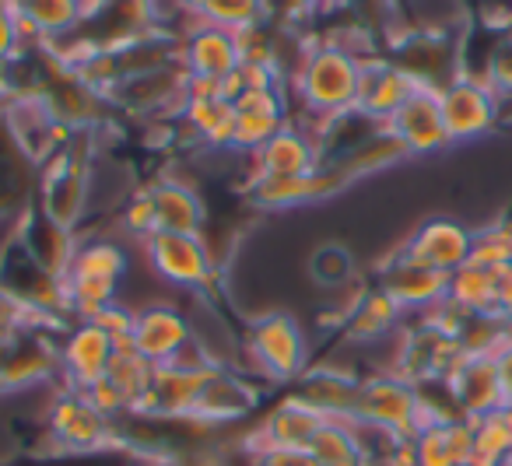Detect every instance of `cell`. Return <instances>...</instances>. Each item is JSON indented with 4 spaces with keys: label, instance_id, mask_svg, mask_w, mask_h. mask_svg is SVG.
<instances>
[{
    "label": "cell",
    "instance_id": "4",
    "mask_svg": "<svg viewBox=\"0 0 512 466\" xmlns=\"http://www.w3.org/2000/svg\"><path fill=\"white\" fill-rule=\"evenodd\" d=\"M92 197V155L81 151V141L71 137L60 151L46 158L39 176V214L64 232H78Z\"/></svg>",
    "mask_w": 512,
    "mask_h": 466
},
{
    "label": "cell",
    "instance_id": "14",
    "mask_svg": "<svg viewBox=\"0 0 512 466\" xmlns=\"http://www.w3.org/2000/svg\"><path fill=\"white\" fill-rule=\"evenodd\" d=\"M449 277L453 274H442V270H432L397 253L379 274V288L404 312H435L449 302Z\"/></svg>",
    "mask_w": 512,
    "mask_h": 466
},
{
    "label": "cell",
    "instance_id": "6",
    "mask_svg": "<svg viewBox=\"0 0 512 466\" xmlns=\"http://www.w3.org/2000/svg\"><path fill=\"white\" fill-rule=\"evenodd\" d=\"M151 270L158 281L172 284L183 291H204L214 281V256L204 235L183 232H155L141 242Z\"/></svg>",
    "mask_w": 512,
    "mask_h": 466
},
{
    "label": "cell",
    "instance_id": "40",
    "mask_svg": "<svg viewBox=\"0 0 512 466\" xmlns=\"http://www.w3.org/2000/svg\"><path fill=\"white\" fill-rule=\"evenodd\" d=\"M502 316H505V323H509V326H512V305H509V309H505V312H502Z\"/></svg>",
    "mask_w": 512,
    "mask_h": 466
},
{
    "label": "cell",
    "instance_id": "36",
    "mask_svg": "<svg viewBox=\"0 0 512 466\" xmlns=\"http://www.w3.org/2000/svg\"><path fill=\"white\" fill-rule=\"evenodd\" d=\"M92 323L99 326L102 333H109L116 347H130V337H134V309H130V305H123V302L106 305V309L95 312Z\"/></svg>",
    "mask_w": 512,
    "mask_h": 466
},
{
    "label": "cell",
    "instance_id": "41",
    "mask_svg": "<svg viewBox=\"0 0 512 466\" xmlns=\"http://www.w3.org/2000/svg\"><path fill=\"white\" fill-rule=\"evenodd\" d=\"M95 4H109V0H95Z\"/></svg>",
    "mask_w": 512,
    "mask_h": 466
},
{
    "label": "cell",
    "instance_id": "19",
    "mask_svg": "<svg viewBox=\"0 0 512 466\" xmlns=\"http://www.w3.org/2000/svg\"><path fill=\"white\" fill-rule=\"evenodd\" d=\"M249 162H253V176H309L327 158H323V144L316 137L288 123L256 155H249Z\"/></svg>",
    "mask_w": 512,
    "mask_h": 466
},
{
    "label": "cell",
    "instance_id": "33",
    "mask_svg": "<svg viewBox=\"0 0 512 466\" xmlns=\"http://www.w3.org/2000/svg\"><path fill=\"white\" fill-rule=\"evenodd\" d=\"M481 267H512V225H491L474 232V256Z\"/></svg>",
    "mask_w": 512,
    "mask_h": 466
},
{
    "label": "cell",
    "instance_id": "5",
    "mask_svg": "<svg viewBox=\"0 0 512 466\" xmlns=\"http://www.w3.org/2000/svg\"><path fill=\"white\" fill-rule=\"evenodd\" d=\"M46 431L60 452H99L120 442L116 421L106 417L85 393L60 386L46 410Z\"/></svg>",
    "mask_w": 512,
    "mask_h": 466
},
{
    "label": "cell",
    "instance_id": "7",
    "mask_svg": "<svg viewBox=\"0 0 512 466\" xmlns=\"http://www.w3.org/2000/svg\"><path fill=\"white\" fill-rule=\"evenodd\" d=\"M439 106L453 144L481 141L502 113V99L491 92L488 81L470 78V74H456L439 88Z\"/></svg>",
    "mask_w": 512,
    "mask_h": 466
},
{
    "label": "cell",
    "instance_id": "38",
    "mask_svg": "<svg viewBox=\"0 0 512 466\" xmlns=\"http://www.w3.org/2000/svg\"><path fill=\"white\" fill-rule=\"evenodd\" d=\"M495 365L498 375H502V389H505V407H512V337L505 340L495 351Z\"/></svg>",
    "mask_w": 512,
    "mask_h": 466
},
{
    "label": "cell",
    "instance_id": "28",
    "mask_svg": "<svg viewBox=\"0 0 512 466\" xmlns=\"http://www.w3.org/2000/svg\"><path fill=\"white\" fill-rule=\"evenodd\" d=\"M18 15H25L39 29L43 43H53L60 36H71L88 15L85 0H8Z\"/></svg>",
    "mask_w": 512,
    "mask_h": 466
},
{
    "label": "cell",
    "instance_id": "16",
    "mask_svg": "<svg viewBox=\"0 0 512 466\" xmlns=\"http://www.w3.org/2000/svg\"><path fill=\"white\" fill-rule=\"evenodd\" d=\"M414 88H418V81L400 64H390V60H362V92H358L355 116L376 123V127H386L390 116L411 99Z\"/></svg>",
    "mask_w": 512,
    "mask_h": 466
},
{
    "label": "cell",
    "instance_id": "24",
    "mask_svg": "<svg viewBox=\"0 0 512 466\" xmlns=\"http://www.w3.org/2000/svg\"><path fill=\"white\" fill-rule=\"evenodd\" d=\"M400 319H404V309H400V305L376 284V288L358 295V302L351 305L341 330L351 344H372V340L390 337V333L400 326Z\"/></svg>",
    "mask_w": 512,
    "mask_h": 466
},
{
    "label": "cell",
    "instance_id": "31",
    "mask_svg": "<svg viewBox=\"0 0 512 466\" xmlns=\"http://www.w3.org/2000/svg\"><path fill=\"white\" fill-rule=\"evenodd\" d=\"M267 11H271L267 0H207L197 22L218 25V29H228V32H242V29L264 25Z\"/></svg>",
    "mask_w": 512,
    "mask_h": 466
},
{
    "label": "cell",
    "instance_id": "34",
    "mask_svg": "<svg viewBox=\"0 0 512 466\" xmlns=\"http://www.w3.org/2000/svg\"><path fill=\"white\" fill-rule=\"evenodd\" d=\"M120 225H123V232L134 235L137 242L151 239V235L158 232V211H155L151 190H141V193H134V197H127V204H123V211H120Z\"/></svg>",
    "mask_w": 512,
    "mask_h": 466
},
{
    "label": "cell",
    "instance_id": "9",
    "mask_svg": "<svg viewBox=\"0 0 512 466\" xmlns=\"http://www.w3.org/2000/svg\"><path fill=\"white\" fill-rule=\"evenodd\" d=\"M193 344H197V337H193L190 319L176 305L151 302L134 309V337H130V347L141 358H148L151 365H172Z\"/></svg>",
    "mask_w": 512,
    "mask_h": 466
},
{
    "label": "cell",
    "instance_id": "32",
    "mask_svg": "<svg viewBox=\"0 0 512 466\" xmlns=\"http://www.w3.org/2000/svg\"><path fill=\"white\" fill-rule=\"evenodd\" d=\"M309 274L323 288H341L355 274V260H351L348 246H341V242H323L309 256Z\"/></svg>",
    "mask_w": 512,
    "mask_h": 466
},
{
    "label": "cell",
    "instance_id": "22",
    "mask_svg": "<svg viewBox=\"0 0 512 466\" xmlns=\"http://www.w3.org/2000/svg\"><path fill=\"white\" fill-rule=\"evenodd\" d=\"M362 379L341 372L330 365H309L306 375L299 379V393H292L295 400H302L306 407L320 410L323 417H341V421H355V403Z\"/></svg>",
    "mask_w": 512,
    "mask_h": 466
},
{
    "label": "cell",
    "instance_id": "10",
    "mask_svg": "<svg viewBox=\"0 0 512 466\" xmlns=\"http://www.w3.org/2000/svg\"><path fill=\"white\" fill-rule=\"evenodd\" d=\"M383 130L397 137L407 155H439V151H446L453 144L449 141L446 120H442L439 88L432 85L414 88L411 99L390 116V123Z\"/></svg>",
    "mask_w": 512,
    "mask_h": 466
},
{
    "label": "cell",
    "instance_id": "21",
    "mask_svg": "<svg viewBox=\"0 0 512 466\" xmlns=\"http://www.w3.org/2000/svg\"><path fill=\"white\" fill-rule=\"evenodd\" d=\"M474 452V421L453 417V421H432L411 438L414 466H470Z\"/></svg>",
    "mask_w": 512,
    "mask_h": 466
},
{
    "label": "cell",
    "instance_id": "12",
    "mask_svg": "<svg viewBox=\"0 0 512 466\" xmlns=\"http://www.w3.org/2000/svg\"><path fill=\"white\" fill-rule=\"evenodd\" d=\"M442 386H446L456 414L470 417V421L505 407V389L495 365V354H463Z\"/></svg>",
    "mask_w": 512,
    "mask_h": 466
},
{
    "label": "cell",
    "instance_id": "26",
    "mask_svg": "<svg viewBox=\"0 0 512 466\" xmlns=\"http://www.w3.org/2000/svg\"><path fill=\"white\" fill-rule=\"evenodd\" d=\"M309 452L316 456L320 466H365L369 463V449L362 442V428L355 421H341V417H327L316 438L309 442Z\"/></svg>",
    "mask_w": 512,
    "mask_h": 466
},
{
    "label": "cell",
    "instance_id": "17",
    "mask_svg": "<svg viewBox=\"0 0 512 466\" xmlns=\"http://www.w3.org/2000/svg\"><path fill=\"white\" fill-rule=\"evenodd\" d=\"M327 417L320 410L306 407L295 396H285L264 421L256 424L246 435V452L249 449H309V442L316 438V431L323 428Z\"/></svg>",
    "mask_w": 512,
    "mask_h": 466
},
{
    "label": "cell",
    "instance_id": "29",
    "mask_svg": "<svg viewBox=\"0 0 512 466\" xmlns=\"http://www.w3.org/2000/svg\"><path fill=\"white\" fill-rule=\"evenodd\" d=\"M512 459V407H502L474 421L470 466H505Z\"/></svg>",
    "mask_w": 512,
    "mask_h": 466
},
{
    "label": "cell",
    "instance_id": "2",
    "mask_svg": "<svg viewBox=\"0 0 512 466\" xmlns=\"http://www.w3.org/2000/svg\"><path fill=\"white\" fill-rule=\"evenodd\" d=\"M355 424L365 431H379V435L393 438V442H411L428 424L421 386L400 379L397 372L362 379L355 403Z\"/></svg>",
    "mask_w": 512,
    "mask_h": 466
},
{
    "label": "cell",
    "instance_id": "3",
    "mask_svg": "<svg viewBox=\"0 0 512 466\" xmlns=\"http://www.w3.org/2000/svg\"><path fill=\"white\" fill-rule=\"evenodd\" d=\"M246 354L267 382H299L309 368V340L302 323L285 309L253 316L246 326Z\"/></svg>",
    "mask_w": 512,
    "mask_h": 466
},
{
    "label": "cell",
    "instance_id": "37",
    "mask_svg": "<svg viewBox=\"0 0 512 466\" xmlns=\"http://www.w3.org/2000/svg\"><path fill=\"white\" fill-rule=\"evenodd\" d=\"M249 466H320L309 449H249Z\"/></svg>",
    "mask_w": 512,
    "mask_h": 466
},
{
    "label": "cell",
    "instance_id": "13",
    "mask_svg": "<svg viewBox=\"0 0 512 466\" xmlns=\"http://www.w3.org/2000/svg\"><path fill=\"white\" fill-rule=\"evenodd\" d=\"M400 253L411 256L414 263L442 270V274H456L474 256V228H467L456 218H428L425 225L414 228V235Z\"/></svg>",
    "mask_w": 512,
    "mask_h": 466
},
{
    "label": "cell",
    "instance_id": "23",
    "mask_svg": "<svg viewBox=\"0 0 512 466\" xmlns=\"http://www.w3.org/2000/svg\"><path fill=\"white\" fill-rule=\"evenodd\" d=\"M155 197L158 211V232H183V235H204V200L190 183L176 176H162L148 186Z\"/></svg>",
    "mask_w": 512,
    "mask_h": 466
},
{
    "label": "cell",
    "instance_id": "42",
    "mask_svg": "<svg viewBox=\"0 0 512 466\" xmlns=\"http://www.w3.org/2000/svg\"><path fill=\"white\" fill-rule=\"evenodd\" d=\"M505 466H512V459H509V463H505Z\"/></svg>",
    "mask_w": 512,
    "mask_h": 466
},
{
    "label": "cell",
    "instance_id": "11",
    "mask_svg": "<svg viewBox=\"0 0 512 466\" xmlns=\"http://www.w3.org/2000/svg\"><path fill=\"white\" fill-rule=\"evenodd\" d=\"M113 354L116 344L109 333H102L92 319H74L60 340V382L85 393L99 379H106Z\"/></svg>",
    "mask_w": 512,
    "mask_h": 466
},
{
    "label": "cell",
    "instance_id": "8",
    "mask_svg": "<svg viewBox=\"0 0 512 466\" xmlns=\"http://www.w3.org/2000/svg\"><path fill=\"white\" fill-rule=\"evenodd\" d=\"M348 186L351 179L341 165L323 162L309 176H249L246 197L256 207H267V211H288V207H306V204L330 200L341 190H348Z\"/></svg>",
    "mask_w": 512,
    "mask_h": 466
},
{
    "label": "cell",
    "instance_id": "18",
    "mask_svg": "<svg viewBox=\"0 0 512 466\" xmlns=\"http://www.w3.org/2000/svg\"><path fill=\"white\" fill-rule=\"evenodd\" d=\"M239 64L242 60H239L235 32L218 29V25L197 22V29L186 32L183 43H179V67L190 78L225 81Z\"/></svg>",
    "mask_w": 512,
    "mask_h": 466
},
{
    "label": "cell",
    "instance_id": "15",
    "mask_svg": "<svg viewBox=\"0 0 512 466\" xmlns=\"http://www.w3.org/2000/svg\"><path fill=\"white\" fill-rule=\"evenodd\" d=\"M232 106H235L232 151H242V155H256L278 130H285L292 123L288 120L285 88H253V92H242Z\"/></svg>",
    "mask_w": 512,
    "mask_h": 466
},
{
    "label": "cell",
    "instance_id": "1",
    "mask_svg": "<svg viewBox=\"0 0 512 466\" xmlns=\"http://www.w3.org/2000/svg\"><path fill=\"white\" fill-rule=\"evenodd\" d=\"M302 109L323 116L327 123L351 116L362 92V57L341 43H320L302 53L299 71L292 74Z\"/></svg>",
    "mask_w": 512,
    "mask_h": 466
},
{
    "label": "cell",
    "instance_id": "30",
    "mask_svg": "<svg viewBox=\"0 0 512 466\" xmlns=\"http://www.w3.org/2000/svg\"><path fill=\"white\" fill-rule=\"evenodd\" d=\"M151 375H155V365H151L148 358H141L134 347H116L106 379L123 393V400H127V407H130V417L141 414V403L151 389Z\"/></svg>",
    "mask_w": 512,
    "mask_h": 466
},
{
    "label": "cell",
    "instance_id": "39",
    "mask_svg": "<svg viewBox=\"0 0 512 466\" xmlns=\"http://www.w3.org/2000/svg\"><path fill=\"white\" fill-rule=\"evenodd\" d=\"M179 8L186 11V15H193V18H200V11H204V4L207 0H176Z\"/></svg>",
    "mask_w": 512,
    "mask_h": 466
},
{
    "label": "cell",
    "instance_id": "35",
    "mask_svg": "<svg viewBox=\"0 0 512 466\" xmlns=\"http://www.w3.org/2000/svg\"><path fill=\"white\" fill-rule=\"evenodd\" d=\"M481 78L488 81L498 99H512V32H505L495 43V50L488 53V64H484Z\"/></svg>",
    "mask_w": 512,
    "mask_h": 466
},
{
    "label": "cell",
    "instance_id": "25",
    "mask_svg": "<svg viewBox=\"0 0 512 466\" xmlns=\"http://www.w3.org/2000/svg\"><path fill=\"white\" fill-rule=\"evenodd\" d=\"M449 305L467 316H502L498 309V270L467 263L449 277Z\"/></svg>",
    "mask_w": 512,
    "mask_h": 466
},
{
    "label": "cell",
    "instance_id": "20",
    "mask_svg": "<svg viewBox=\"0 0 512 466\" xmlns=\"http://www.w3.org/2000/svg\"><path fill=\"white\" fill-rule=\"evenodd\" d=\"M256 407V386L232 365H218V372L207 379L204 393L197 400V410H193L190 421L193 424H232L249 417V410Z\"/></svg>",
    "mask_w": 512,
    "mask_h": 466
},
{
    "label": "cell",
    "instance_id": "27",
    "mask_svg": "<svg viewBox=\"0 0 512 466\" xmlns=\"http://www.w3.org/2000/svg\"><path fill=\"white\" fill-rule=\"evenodd\" d=\"M130 270V256L127 249L120 246L116 239H85L78 242L71 256V267H67L64 277H92V281H109V284H123Z\"/></svg>",
    "mask_w": 512,
    "mask_h": 466
}]
</instances>
